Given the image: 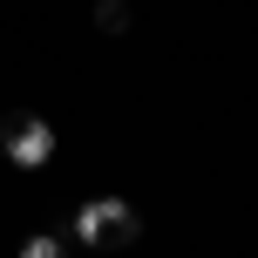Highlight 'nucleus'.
Wrapping results in <instances>:
<instances>
[{
    "mask_svg": "<svg viewBox=\"0 0 258 258\" xmlns=\"http://www.w3.org/2000/svg\"><path fill=\"white\" fill-rule=\"evenodd\" d=\"M68 231L82 245H129V238H143V218H136L129 197H89V204H75V224Z\"/></svg>",
    "mask_w": 258,
    "mask_h": 258,
    "instance_id": "nucleus-1",
    "label": "nucleus"
},
{
    "mask_svg": "<svg viewBox=\"0 0 258 258\" xmlns=\"http://www.w3.org/2000/svg\"><path fill=\"white\" fill-rule=\"evenodd\" d=\"M0 150H7V163H21V170H41L54 156V129L41 122V116H21L7 129V136H0Z\"/></svg>",
    "mask_w": 258,
    "mask_h": 258,
    "instance_id": "nucleus-2",
    "label": "nucleus"
},
{
    "mask_svg": "<svg viewBox=\"0 0 258 258\" xmlns=\"http://www.w3.org/2000/svg\"><path fill=\"white\" fill-rule=\"evenodd\" d=\"M95 27H102V34H122V27H129V7H122V0H95Z\"/></svg>",
    "mask_w": 258,
    "mask_h": 258,
    "instance_id": "nucleus-3",
    "label": "nucleus"
},
{
    "mask_svg": "<svg viewBox=\"0 0 258 258\" xmlns=\"http://www.w3.org/2000/svg\"><path fill=\"white\" fill-rule=\"evenodd\" d=\"M21 258H68V251H61V238L34 231V238H27V245H21Z\"/></svg>",
    "mask_w": 258,
    "mask_h": 258,
    "instance_id": "nucleus-4",
    "label": "nucleus"
}]
</instances>
